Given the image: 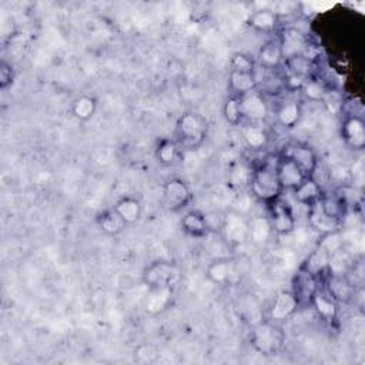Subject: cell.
Listing matches in <instances>:
<instances>
[{"label":"cell","mask_w":365,"mask_h":365,"mask_svg":"<svg viewBox=\"0 0 365 365\" xmlns=\"http://www.w3.org/2000/svg\"><path fill=\"white\" fill-rule=\"evenodd\" d=\"M309 221L311 226L317 228L319 231L324 232V234H330L337 231V227L340 223H337L334 220H331L330 217H327L321 210L319 204H316L314 207H311V212H309Z\"/></svg>","instance_id":"obj_34"},{"label":"cell","mask_w":365,"mask_h":365,"mask_svg":"<svg viewBox=\"0 0 365 365\" xmlns=\"http://www.w3.org/2000/svg\"><path fill=\"white\" fill-rule=\"evenodd\" d=\"M250 187L254 196L264 201H273L278 198L282 192L277 178L275 167L270 166H262L253 171Z\"/></svg>","instance_id":"obj_4"},{"label":"cell","mask_w":365,"mask_h":365,"mask_svg":"<svg viewBox=\"0 0 365 365\" xmlns=\"http://www.w3.org/2000/svg\"><path fill=\"white\" fill-rule=\"evenodd\" d=\"M319 287V277L311 274L304 267L300 269L297 275L294 277V290L293 294L297 297L298 304H311L312 297L317 293Z\"/></svg>","instance_id":"obj_9"},{"label":"cell","mask_w":365,"mask_h":365,"mask_svg":"<svg viewBox=\"0 0 365 365\" xmlns=\"http://www.w3.org/2000/svg\"><path fill=\"white\" fill-rule=\"evenodd\" d=\"M15 82V70L8 62L0 63V87L6 90Z\"/></svg>","instance_id":"obj_39"},{"label":"cell","mask_w":365,"mask_h":365,"mask_svg":"<svg viewBox=\"0 0 365 365\" xmlns=\"http://www.w3.org/2000/svg\"><path fill=\"white\" fill-rule=\"evenodd\" d=\"M228 87L231 90L232 96L243 97L257 87V79L255 73H244V71H236L231 70L228 74Z\"/></svg>","instance_id":"obj_20"},{"label":"cell","mask_w":365,"mask_h":365,"mask_svg":"<svg viewBox=\"0 0 365 365\" xmlns=\"http://www.w3.org/2000/svg\"><path fill=\"white\" fill-rule=\"evenodd\" d=\"M173 290L170 287H163V289H150V294L146 298L144 308L151 316L160 314L171 303Z\"/></svg>","instance_id":"obj_21"},{"label":"cell","mask_w":365,"mask_h":365,"mask_svg":"<svg viewBox=\"0 0 365 365\" xmlns=\"http://www.w3.org/2000/svg\"><path fill=\"white\" fill-rule=\"evenodd\" d=\"M301 90H303L304 96L311 101H323V100H325V96H327L324 86L317 80H308L307 79L304 82Z\"/></svg>","instance_id":"obj_36"},{"label":"cell","mask_w":365,"mask_h":365,"mask_svg":"<svg viewBox=\"0 0 365 365\" xmlns=\"http://www.w3.org/2000/svg\"><path fill=\"white\" fill-rule=\"evenodd\" d=\"M280 46L282 51V58L289 60L291 58L303 55V51L307 47V40L304 35L297 29H287L281 35Z\"/></svg>","instance_id":"obj_16"},{"label":"cell","mask_w":365,"mask_h":365,"mask_svg":"<svg viewBox=\"0 0 365 365\" xmlns=\"http://www.w3.org/2000/svg\"><path fill=\"white\" fill-rule=\"evenodd\" d=\"M250 341L258 354L273 357L282 350L285 344V334L278 325L267 321L253 330Z\"/></svg>","instance_id":"obj_2"},{"label":"cell","mask_w":365,"mask_h":365,"mask_svg":"<svg viewBox=\"0 0 365 365\" xmlns=\"http://www.w3.org/2000/svg\"><path fill=\"white\" fill-rule=\"evenodd\" d=\"M143 284L150 289H163V287H174L181 280V273L178 267L170 262H154L146 267L143 273Z\"/></svg>","instance_id":"obj_3"},{"label":"cell","mask_w":365,"mask_h":365,"mask_svg":"<svg viewBox=\"0 0 365 365\" xmlns=\"http://www.w3.org/2000/svg\"><path fill=\"white\" fill-rule=\"evenodd\" d=\"M301 119V106L300 103L291 100L285 101L277 112V120L282 127L291 128L294 127Z\"/></svg>","instance_id":"obj_29"},{"label":"cell","mask_w":365,"mask_h":365,"mask_svg":"<svg viewBox=\"0 0 365 365\" xmlns=\"http://www.w3.org/2000/svg\"><path fill=\"white\" fill-rule=\"evenodd\" d=\"M287 63H289L293 74L304 76V77H305L307 73L309 71V62H308V59L304 58L303 55L289 59V60H287Z\"/></svg>","instance_id":"obj_38"},{"label":"cell","mask_w":365,"mask_h":365,"mask_svg":"<svg viewBox=\"0 0 365 365\" xmlns=\"http://www.w3.org/2000/svg\"><path fill=\"white\" fill-rule=\"evenodd\" d=\"M226 241L231 246H241L248 240V220L241 214L231 212L223 217L221 230Z\"/></svg>","instance_id":"obj_6"},{"label":"cell","mask_w":365,"mask_h":365,"mask_svg":"<svg viewBox=\"0 0 365 365\" xmlns=\"http://www.w3.org/2000/svg\"><path fill=\"white\" fill-rule=\"evenodd\" d=\"M223 113H224L226 121L230 126H240L243 123V120H244L240 97L231 94L224 103Z\"/></svg>","instance_id":"obj_33"},{"label":"cell","mask_w":365,"mask_h":365,"mask_svg":"<svg viewBox=\"0 0 365 365\" xmlns=\"http://www.w3.org/2000/svg\"><path fill=\"white\" fill-rule=\"evenodd\" d=\"M97 224H99V228L104 234H108V236H112V237L119 236V234H121L127 227L126 221L114 210V207L110 208V210L100 213L97 217Z\"/></svg>","instance_id":"obj_24"},{"label":"cell","mask_w":365,"mask_h":365,"mask_svg":"<svg viewBox=\"0 0 365 365\" xmlns=\"http://www.w3.org/2000/svg\"><path fill=\"white\" fill-rule=\"evenodd\" d=\"M241 100V109L244 119L250 120L251 123H258L267 119L269 116V106L264 97L257 93L255 90L240 97Z\"/></svg>","instance_id":"obj_10"},{"label":"cell","mask_w":365,"mask_h":365,"mask_svg":"<svg viewBox=\"0 0 365 365\" xmlns=\"http://www.w3.org/2000/svg\"><path fill=\"white\" fill-rule=\"evenodd\" d=\"M311 305L316 308L320 319L328 324H332L338 316V303L324 289H319L311 300Z\"/></svg>","instance_id":"obj_13"},{"label":"cell","mask_w":365,"mask_h":365,"mask_svg":"<svg viewBox=\"0 0 365 365\" xmlns=\"http://www.w3.org/2000/svg\"><path fill=\"white\" fill-rule=\"evenodd\" d=\"M274 204L271 205V212H270V223L273 227V232L277 234H290L296 228V217L291 208L280 203L277 198L273 200Z\"/></svg>","instance_id":"obj_8"},{"label":"cell","mask_w":365,"mask_h":365,"mask_svg":"<svg viewBox=\"0 0 365 365\" xmlns=\"http://www.w3.org/2000/svg\"><path fill=\"white\" fill-rule=\"evenodd\" d=\"M193 194L187 182L181 178H170L163 186V197L162 204L169 212H181L182 208L187 207L192 201Z\"/></svg>","instance_id":"obj_5"},{"label":"cell","mask_w":365,"mask_h":365,"mask_svg":"<svg viewBox=\"0 0 365 365\" xmlns=\"http://www.w3.org/2000/svg\"><path fill=\"white\" fill-rule=\"evenodd\" d=\"M278 15L273 10H257L250 16V24L258 32H273L277 28Z\"/></svg>","instance_id":"obj_30"},{"label":"cell","mask_w":365,"mask_h":365,"mask_svg":"<svg viewBox=\"0 0 365 365\" xmlns=\"http://www.w3.org/2000/svg\"><path fill=\"white\" fill-rule=\"evenodd\" d=\"M275 171H277V178H278L280 187L282 192L296 190L307 178L304 173L300 170V167L289 158V155H285V158L278 160L275 166Z\"/></svg>","instance_id":"obj_7"},{"label":"cell","mask_w":365,"mask_h":365,"mask_svg":"<svg viewBox=\"0 0 365 365\" xmlns=\"http://www.w3.org/2000/svg\"><path fill=\"white\" fill-rule=\"evenodd\" d=\"M341 135L347 146L354 150H362L365 147V123L362 117L357 114L348 116L343 123Z\"/></svg>","instance_id":"obj_11"},{"label":"cell","mask_w":365,"mask_h":365,"mask_svg":"<svg viewBox=\"0 0 365 365\" xmlns=\"http://www.w3.org/2000/svg\"><path fill=\"white\" fill-rule=\"evenodd\" d=\"M253 171L243 163H237L230 171V182L236 187L250 186Z\"/></svg>","instance_id":"obj_35"},{"label":"cell","mask_w":365,"mask_h":365,"mask_svg":"<svg viewBox=\"0 0 365 365\" xmlns=\"http://www.w3.org/2000/svg\"><path fill=\"white\" fill-rule=\"evenodd\" d=\"M300 307L297 297L293 291H281L274 298L270 308V320L271 321H284L290 319L297 308Z\"/></svg>","instance_id":"obj_12"},{"label":"cell","mask_w":365,"mask_h":365,"mask_svg":"<svg viewBox=\"0 0 365 365\" xmlns=\"http://www.w3.org/2000/svg\"><path fill=\"white\" fill-rule=\"evenodd\" d=\"M353 176H354V180L361 186L362 181H364V166H362V162H358L357 164H354Z\"/></svg>","instance_id":"obj_40"},{"label":"cell","mask_w":365,"mask_h":365,"mask_svg":"<svg viewBox=\"0 0 365 365\" xmlns=\"http://www.w3.org/2000/svg\"><path fill=\"white\" fill-rule=\"evenodd\" d=\"M243 139L251 150H262L269 143V135L263 127L254 123L243 126Z\"/></svg>","instance_id":"obj_28"},{"label":"cell","mask_w":365,"mask_h":365,"mask_svg":"<svg viewBox=\"0 0 365 365\" xmlns=\"http://www.w3.org/2000/svg\"><path fill=\"white\" fill-rule=\"evenodd\" d=\"M289 158L300 167L305 177H314L319 169V159L316 151L308 146H296L291 148Z\"/></svg>","instance_id":"obj_14"},{"label":"cell","mask_w":365,"mask_h":365,"mask_svg":"<svg viewBox=\"0 0 365 365\" xmlns=\"http://www.w3.org/2000/svg\"><path fill=\"white\" fill-rule=\"evenodd\" d=\"M258 59H260V63H262V66L266 69L278 67L284 59L280 42H274V40L267 42L262 49H260Z\"/></svg>","instance_id":"obj_27"},{"label":"cell","mask_w":365,"mask_h":365,"mask_svg":"<svg viewBox=\"0 0 365 365\" xmlns=\"http://www.w3.org/2000/svg\"><path fill=\"white\" fill-rule=\"evenodd\" d=\"M181 228L186 234L196 239L205 237L210 228H208L205 214H203L198 210H192L186 213V216L181 220Z\"/></svg>","instance_id":"obj_22"},{"label":"cell","mask_w":365,"mask_h":365,"mask_svg":"<svg viewBox=\"0 0 365 365\" xmlns=\"http://www.w3.org/2000/svg\"><path fill=\"white\" fill-rule=\"evenodd\" d=\"M273 234V227L269 217L257 216L248 220V240L255 244H266Z\"/></svg>","instance_id":"obj_23"},{"label":"cell","mask_w":365,"mask_h":365,"mask_svg":"<svg viewBox=\"0 0 365 365\" xmlns=\"http://www.w3.org/2000/svg\"><path fill=\"white\" fill-rule=\"evenodd\" d=\"M317 204L327 217L337 223H340L347 213V201L340 194H323Z\"/></svg>","instance_id":"obj_18"},{"label":"cell","mask_w":365,"mask_h":365,"mask_svg":"<svg viewBox=\"0 0 365 365\" xmlns=\"http://www.w3.org/2000/svg\"><path fill=\"white\" fill-rule=\"evenodd\" d=\"M207 135L205 120L194 112L181 114L176 123V143L187 150L200 147Z\"/></svg>","instance_id":"obj_1"},{"label":"cell","mask_w":365,"mask_h":365,"mask_svg":"<svg viewBox=\"0 0 365 365\" xmlns=\"http://www.w3.org/2000/svg\"><path fill=\"white\" fill-rule=\"evenodd\" d=\"M231 70L244 71V73H254V62L250 56L244 53H236L231 58Z\"/></svg>","instance_id":"obj_37"},{"label":"cell","mask_w":365,"mask_h":365,"mask_svg":"<svg viewBox=\"0 0 365 365\" xmlns=\"http://www.w3.org/2000/svg\"><path fill=\"white\" fill-rule=\"evenodd\" d=\"M293 193L296 201L307 207H314L323 196L320 182L314 177H307L296 190H293Z\"/></svg>","instance_id":"obj_17"},{"label":"cell","mask_w":365,"mask_h":365,"mask_svg":"<svg viewBox=\"0 0 365 365\" xmlns=\"http://www.w3.org/2000/svg\"><path fill=\"white\" fill-rule=\"evenodd\" d=\"M205 275L217 285H227L234 275V263L230 258H216L208 264Z\"/></svg>","instance_id":"obj_19"},{"label":"cell","mask_w":365,"mask_h":365,"mask_svg":"<svg viewBox=\"0 0 365 365\" xmlns=\"http://www.w3.org/2000/svg\"><path fill=\"white\" fill-rule=\"evenodd\" d=\"M330 258H331V255L325 250L319 247L314 253H312L307 258V262H305V264L303 267L305 270H308L311 274H314L316 277H320L321 274H324L328 270Z\"/></svg>","instance_id":"obj_31"},{"label":"cell","mask_w":365,"mask_h":365,"mask_svg":"<svg viewBox=\"0 0 365 365\" xmlns=\"http://www.w3.org/2000/svg\"><path fill=\"white\" fill-rule=\"evenodd\" d=\"M114 210L120 214V217L126 221L127 226L137 223L142 217L140 201L135 197H130V196L120 198L114 205Z\"/></svg>","instance_id":"obj_25"},{"label":"cell","mask_w":365,"mask_h":365,"mask_svg":"<svg viewBox=\"0 0 365 365\" xmlns=\"http://www.w3.org/2000/svg\"><path fill=\"white\" fill-rule=\"evenodd\" d=\"M178 158V144L176 140L164 139L158 144V148H155V159L162 164V166H171L176 163Z\"/></svg>","instance_id":"obj_32"},{"label":"cell","mask_w":365,"mask_h":365,"mask_svg":"<svg viewBox=\"0 0 365 365\" xmlns=\"http://www.w3.org/2000/svg\"><path fill=\"white\" fill-rule=\"evenodd\" d=\"M325 290L332 296V298L337 303H348L355 291L354 285L348 281V278L344 274H330L328 280L325 282Z\"/></svg>","instance_id":"obj_15"},{"label":"cell","mask_w":365,"mask_h":365,"mask_svg":"<svg viewBox=\"0 0 365 365\" xmlns=\"http://www.w3.org/2000/svg\"><path fill=\"white\" fill-rule=\"evenodd\" d=\"M97 110V100L93 96H79L73 100L70 112L71 114L80 121H89Z\"/></svg>","instance_id":"obj_26"}]
</instances>
